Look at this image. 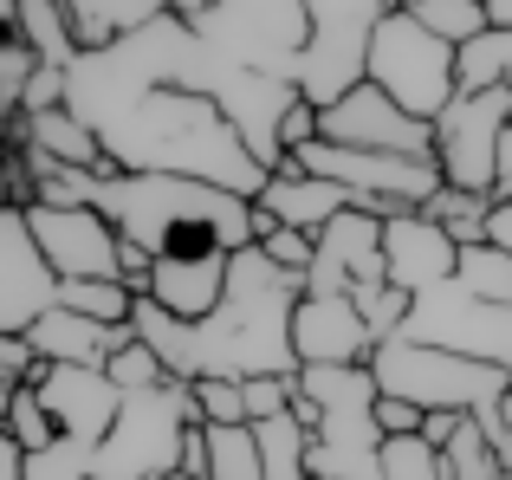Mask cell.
<instances>
[{
    "mask_svg": "<svg viewBox=\"0 0 512 480\" xmlns=\"http://www.w3.org/2000/svg\"><path fill=\"white\" fill-rule=\"evenodd\" d=\"M370 370H376V383H383V396H402V403L428 409V416H435V409L480 416V429L493 435V448L506 442V429H500V396L512 390L506 370L454 357V351H441V344H409V338L376 344Z\"/></svg>",
    "mask_w": 512,
    "mask_h": 480,
    "instance_id": "5",
    "label": "cell"
},
{
    "mask_svg": "<svg viewBox=\"0 0 512 480\" xmlns=\"http://www.w3.org/2000/svg\"><path fill=\"white\" fill-rule=\"evenodd\" d=\"M487 13H493V26H512V0H487Z\"/></svg>",
    "mask_w": 512,
    "mask_h": 480,
    "instance_id": "48",
    "label": "cell"
},
{
    "mask_svg": "<svg viewBox=\"0 0 512 480\" xmlns=\"http://www.w3.org/2000/svg\"><path fill=\"white\" fill-rule=\"evenodd\" d=\"M33 72H39V52L26 46L20 33H7L0 39V111L7 117H20V98H26V85H33Z\"/></svg>",
    "mask_w": 512,
    "mask_h": 480,
    "instance_id": "36",
    "label": "cell"
},
{
    "mask_svg": "<svg viewBox=\"0 0 512 480\" xmlns=\"http://www.w3.org/2000/svg\"><path fill=\"white\" fill-rule=\"evenodd\" d=\"M448 474L454 480H512L506 474V461H500V448H493V435L480 429V416H461V429L448 435Z\"/></svg>",
    "mask_w": 512,
    "mask_h": 480,
    "instance_id": "28",
    "label": "cell"
},
{
    "mask_svg": "<svg viewBox=\"0 0 512 480\" xmlns=\"http://www.w3.org/2000/svg\"><path fill=\"white\" fill-rule=\"evenodd\" d=\"M253 435H260L266 480H312V429H305L299 416L253 422Z\"/></svg>",
    "mask_w": 512,
    "mask_h": 480,
    "instance_id": "25",
    "label": "cell"
},
{
    "mask_svg": "<svg viewBox=\"0 0 512 480\" xmlns=\"http://www.w3.org/2000/svg\"><path fill=\"white\" fill-rule=\"evenodd\" d=\"M305 299V273H286L266 260L260 247H240L227 266V299L214 305L201 325L169 318L156 299L137 305V338L175 370L182 383L201 377H299V351H292V312Z\"/></svg>",
    "mask_w": 512,
    "mask_h": 480,
    "instance_id": "1",
    "label": "cell"
},
{
    "mask_svg": "<svg viewBox=\"0 0 512 480\" xmlns=\"http://www.w3.org/2000/svg\"><path fill=\"white\" fill-rule=\"evenodd\" d=\"M0 480H26V448L13 435H0Z\"/></svg>",
    "mask_w": 512,
    "mask_h": 480,
    "instance_id": "45",
    "label": "cell"
},
{
    "mask_svg": "<svg viewBox=\"0 0 512 480\" xmlns=\"http://www.w3.org/2000/svg\"><path fill=\"white\" fill-rule=\"evenodd\" d=\"M26 228L59 266V279H124V234L104 208H26Z\"/></svg>",
    "mask_w": 512,
    "mask_h": 480,
    "instance_id": "14",
    "label": "cell"
},
{
    "mask_svg": "<svg viewBox=\"0 0 512 480\" xmlns=\"http://www.w3.org/2000/svg\"><path fill=\"white\" fill-rule=\"evenodd\" d=\"M461 286L474 292V299H487V305H512V260L500 247H467L461 253Z\"/></svg>",
    "mask_w": 512,
    "mask_h": 480,
    "instance_id": "32",
    "label": "cell"
},
{
    "mask_svg": "<svg viewBox=\"0 0 512 480\" xmlns=\"http://www.w3.org/2000/svg\"><path fill=\"white\" fill-rule=\"evenodd\" d=\"M370 85H383L409 117L435 124L461 98V46L428 33L409 7H389V20L370 39Z\"/></svg>",
    "mask_w": 512,
    "mask_h": 480,
    "instance_id": "8",
    "label": "cell"
},
{
    "mask_svg": "<svg viewBox=\"0 0 512 480\" xmlns=\"http://www.w3.org/2000/svg\"><path fill=\"white\" fill-rule=\"evenodd\" d=\"M383 480H454L448 455L428 435H389L383 442Z\"/></svg>",
    "mask_w": 512,
    "mask_h": 480,
    "instance_id": "31",
    "label": "cell"
},
{
    "mask_svg": "<svg viewBox=\"0 0 512 480\" xmlns=\"http://www.w3.org/2000/svg\"><path fill=\"white\" fill-rule=\"evenodd\" d=\"M363 286H389L383 215L344 208V215L318 234V260H312V273H305V292H363Z\"/></svg>",
    "mask_w": 512,
    "mask_h": 480,
    "instance_id": "16",
    "label": "cell"
},
{
    "mask_svg": "<svg viewBox=\"0 0 512 480\" xmlns=\"http://www.w3.org/2000/svg\"><path fill=\"white\" fill-rule=\"evenodd\" d=\"M292 351L305 364H370L376 357V331L363 325L350 292H305L292 312Z\"/></svg>",
    "mask_w": 512,
    "mask_h": 480,
    "instance_id": "18",
    "label": "cell"
},
{
    "mask_svg": "<svg viewBox=\"0 0 512 480\" xmlns=\"http://www.w3.org/2000/svg\"><path fill=\"white\" fill-rule=\"evenodd\" d=\"M350 299H357V312H363V325L376 331V344H389L402 331V318H409V292L402 286H363V292H350Z\"/></svg>",
    "mask_w": 512,
    "mask_h": 480,
    "instance_id": "38",
    "label": "cell"
},
{
    "mask_svg": "<svg viewBox=\"0 0 512 480\" xmlns=\"http://www.w3.org/2000/svg\"><path fill=\"white\" fill-rule=\"evenodd\" d=\"M59 266L46 260V247L33 240L20 208L0 215V338H26L39 318L59 305Z\"/></svg>",
    "mask_w": 512,
    "mask_h": 480,
    "instance_id": "15",
    "label": "cell"
},
{
    "mask_svg": "<svg viewBox=\"0 0 512 480\" xmlns=\"http://www.w3.org/2000/svg\"><path fill=\"white\" fill-rule=\"evenodd\" d=\"M396 338L441 344V351L474 357V364H493V370H506V377H512V305L474 299V292L461 286V273H454L448 286L422 292V299L409 305V318H402Z\"/></svg>",
    "mask_w": 512,
    "mask_h": 480,
    "instance_id": "11",
    "label": "cell"
},
{
    "mask_svg": "<svg viewBox=\"0 0 512 480\" xmlns=\"http://www.w3.org/2000/svg\"><path fill=\"white\" fill-rule=\"evenodd\" d=\"M13 33H20L26 46L39 52V65H59V72H72V65H78V33H72V13H65V0H20V20H13Z\"/></svg>",
    "mask_w": 512,
    "mask_h": 480,
    "instance_id": "24",
    "label": "cell"
},
{
    "mask_svg": "<svg viewBox=\"0 0 512 480\" xmlns=\"http://www.w3.org/2000/svg\"><path fill=\"white\" fill-rule=\"evenodd\" d=\"M208 468H214V455H208V429H188V442H182V474L208 480Z\"/></svg>",
    "mask_w": 512,
    "mask_h": 480,
    "instance_id": "43",
    "label": "cell"
},
{
    "mask_svg": "<svg viewBox=\"0 0 512 480\" xmlns=\"http://www.w3.org/2000/svg\"><path fill=\"white\" fill-rule=\"evenodd\" d=\"M175 85L195 91V98H208V104H221L227 124L247 137V150L260 156L266 169L286 163V137H279V130H286L292 104L305 98L299 85H286V78H266V72H247V65H234L227 52H214L201 33H195V46H188L182 78H175Z\"/></svg>",
    "mask_w": 512,
    "mask_h": 480,
    "instance_id": "6",
    "label": "cell"
},
{
    "mask_svg": "<svg viewBox=\"0 0 512 480\" xmlns=\"http://www.w3.org/2000/svg\"><path fill=\"white\" fill-rule=\"evenodd\" d=\"M500 429H506V435H512V390H506V396H500Z\"/></svg>",
    "mask_w": 512,
    "mask_h": 480,
    "instance_id": "49",
    "label": "cell"
},
{
    "mask_svg": "<svg viewBox=\"0 0 512 480\" xmlns=\"http://www.w3.org/2000/svg\"><path fill=\"white\" fill-rule=\"evenodd\" d=\"M318 137L344 143V150H389V156H428V163H435V124L409 117L383 85H370V78L318 111Z\"/></svg>",
    "mask_w": 512,
    "mask_h": 480,
    "instance_id": "13",
    "label": "cell"
},
{
    "mask_svg": "<svg viewBox=\"0 0 512 480\" xmlns=\"http://www.w3.org/2000/svg\"><path fill=\"white\" fill-rule=\"evenodd\" d=\"M208 7H214V0H169V13H175V20H188V26H195Z\"/></svg>",
    "mask_w": 512,
    "mask_h": 480,
    "instance_id": "47",
    "label": "cell"
},
{
    "mask_svg": "<svg viewBox=\"0 0 512 480\" xmlns=\"http://www.w3.org/2000/svg\"><path fill=\"white\" fill-rule=\"evenodd\" d=\"M65 13H72L78 52H104L117 39L143 33V26L169 20V0H65Z\"/></svg>",
    "mask_w": 512,
    "mask_h": 480,
    "instance_id": "23",
    "label": "cell"
},
{
    "mask_svg": "<svg viewBox=\"0 0 512 480\" xmlns=\"http://www.w3.org/2000/svg\"><path fill=\"white\" fill-rule=\"evenodd\" d=\"M253 208H260V202H253ZM260 253H266V260H279L286 273H312V260H318V234L279 228V221L260 208Z\"/></svg>",
    "mask_w": 512,
    "mask_h": 480,
    "instance_id": "35",
    "label": "cell"
},
{
    "mask_svg": "<svg viewBox=\"0 0 512 480\" xmlns=\"http://www.w3.org/2000/svg\"><path fill=\"white\" fill-rule=\"evenodd\" d=\"M195 396H201V416H208V429H247V383H234V377H201L195 383Z\"/></svg>",
    "mask_w": 512,
    "mask_h": 480,
    "instance_id": "37",
    "label": "cell"
},
{
    "mask_svg": "<svg viewBox=\"0 0 512 480\" xmlns=\"http://www.w3.org/2000/svg\"><path fill=\"white\" fill-rule=\"evenodd\" d=\"M487 240L512 260V202H493V221H487Z\"/></svg>",
    "mask_w": 512,
    "mask_h": 480,
    "instance_id": "44",
    "label": "cell"
},
{
    "mask_svg": "<svg viewBox=\"0 0 512 480\" xmlns=\"http://www.w3.org/2000/svg\"><path fill=\"white\" fill-rule=\"evenodd\" d=\"M227 266H234V253H188V260H156V266H150V292H143V299H156L169 318H188V325H201V318H208L214 305L227 299Z\"/></svg>",
    "mask_w": 512,
    "mask_h": 480,
    "instance_id": "21",
    "label": "cell"
},
{
    "mask_svg": "<svg viewBox=\"0 0 512 480\" xmlns=\"http://www.w3.org/2000/svg\"><path fill=\"white\" fill-rule=\"evenodd\" d=\"M195 33L247 72L299 85L305 52H312V7L305 0H214L195 20Z\"/></svg>",
    "mask_w": 512,
    "mask_h": 480,
    "instance_id": "9",
    "label": "cell"
},
{
    "mask_svg": "<svg viewBox=\"0 0 512 480\" xmlns=\"http://www.w3.org/2000/svg\"><path fill=\"white\" fill-rule=\"evenodd\" d=\"M428 221H441L454 240H461V253L467 247H487V221H493V195H474V189H448L441 182V195L422 208Z\"/></svg>",
    "mask_w": 512,
    "mask_h": 480,
    "instance_id": "27",
    "label": "cell"
},
{
    "mask_svg": "<svg viewBox=\"0 0 512 480\" xmlns=\"http://www.w3.org/2000/svg\"><path fill=\"white\" fill-rule=\"evenodd\" d=\"M104 377H111L124 396H137V390H169V383H182V377H175V370H169V364H163V357H156L143 338L130 344V351H117L111 364H104Z\"/></svg>",
    "mask_w": 512,
    "mask_h": 480,
    "instance_id": "33",
    "label": "cell"
},
{
    "mask_svg": "<svg viewBox=\"0 0 512 480\" xmlns=\"http://www.w3.org/2000/svg\"><path fill=\"white\" fill-rule=\"evenodd\" d=\"M383 266H389V286L422 299V292L448 286L461 273V240L441 228V221H428L422 208H402V215L383 221Z\"/></svg>",
    "mask_w": 512,
    "mask_h": 480,
    "instance_id": "17",
    "label": "cell"
},
{
    "mask_svg": "<svg viewBox=\"0 0 512 480\" xmlns=\"http://www.w3.org/2000/svg\"><path fill=\"white\" fill-rule=\"evenodd\" d=\"M7 435L26 448V455H39V448L59 442V422L46 416V403H39L33 383H26V390H7Z\"/></svg>",
    "mask_w": 512,
    "mask_h": 480,
    "instance_id": "34",
    "label": "cell"
},
{
    "mask_svg": "<svg viewBox=\"0 0 512 480\" xmlns=\"http://www.w3.org/2000/svg\"><path fill=\"white\" fill-rule=\"evenodd\" d=\"M480 7H487V0H480Z\"/></svg>",
    "mask_w": 512,
    "mask_h": 480,
    "instance_id": "52",
    "label": "cell"
},
{
    "mask_svg": "<svg viewBox=\"0 0 512 480\" xmlns=\"http://www.w3.org/2000/svg\"><path fill=\"white\" fill-rule=\"evenodd\" d=\"M163 480H195V474H182V468H175V474H163Z\"/></svg>",
    "mask_w": 512,
    "mask_h": 480,
    "instance_id": "50",
    "label": "cell"
},
{
    "mask_svg": "<svg viewBox=\"0 0 512 480\" xmlns=\"http://www.w3.org/2000/svg\"><path fill=\"white\" fill-rule=\"evenodd\" d=\"M208 455H214L208 480H266V461H260V435H253V422H247V429H208Z\"/></svg>",
    "mask_w": 512,
    "mask_h": 480,
    "instance_id": "30",
    "label": "cell"
},
{
    "mask_svg": "<svg viewBox=\"0 0 512 480\" xmlns=\"http://www.w3.org/2000/svg\"><path fill=\"white\" fill-rule=\"evenodd\" d=\"M396 7H422V0H396Z\"/></svg>",
    "mask_w": 512,
    "mask_h": 480,
    "instance_id": "51",
    "label": "cell"
},
{
    "mask_svg": "<svg viewBox=\"0 0 512 480\" xmlns=\"http://www.w3.org/2000/svg\"><path fill=\"white\" fill-rule=\"evenodd\" d=\"M422 422H428V409L402 403V396H383V403H376V429L383 435H422Z\"/></svg>",
    "mask_w": 512,
    "mask_h": 480,
    "instance_id": "42",
    "label": "cell"
},
{
    "mask_svg": "<svg viewBox=\"0 0 512 480\" xmlns=\"http://www.w3.org/2000/svg\"><path fill=\"white\" fill-rule=\"evenodd\" d=\"M46 111H65V72L59 65H39L26 98H20V117H46Z\"/></svg>",
    "mask_w": 512,
    "mask_h": 480,
    "instance_id": "41",
    "label": "cell"
},
{
    "mask_svg": "<svg viewBox=\"0 0 512 480\" xmlns=\"http://www.w3.org/2000/svg\"><path fill=\"white\" fill-rule=\"evenodd\" d=\"M46 150L52 163H72V169H104L111 176V156H104V137L72 111H46V117H7V150Z\"/></svg>",
    "mask_w": 512,
    "mask_h": 480,
    "instance_id": "22",
    "label": "cell"
},
{
    "mask_svg": "<svg viewBox=\"0 0 512 480\" xmlns=\"http://www.w3.org/2000/svg\"><path fill=\"white\" fill-rule=\"evenodd\" d=\"M260 208L279 221V228L325 234L331 221H338L344 208H357V202H350V189H344V182H325V176H312V169H305L299 156H286V163L273 169V182H266Z\"/></svg>",
    "mask_w": 512,
    "mask_h": 480,
    "instance_id": "20",
    "label": "cell"
},
{
    "mask_svg": "<svg viewBox=\"0 0 512 480\" xmlns=\"http://www.w3.org/2000/svg\"><path fill=\"white\" fill-rule=\"evenodd\" d=\"M493 202H512V130L500 143V182H493Z\"/></svg>",
    "mask_w": 512,
    "mask_h": 480,
    "instance_id": "46",
    "label": "cell"
},
{
    "mask_svg": "<svg viewBox=\"0 0 512 480\" xmlns=\"http://www.w3.org/2000/svg\"><path fill=\"white\" fill-rule=\"evenodd\" d=\"M188 46H195V26L169 13V20L143 26V33L117 39V46H104V52H78V65L65 72V111L85 117L104 137L130 104H143L150 91H163V85L182 78Z\"/></svg>",
    "mask_w": 512,
    "mask_h": 480,
    "instance_id": "4",
    "label": "cell"
},
{
    "mask_svg": "<svg viewBox=\"0 0 512 480\" xmlns=\"http://www.w3.org/2000/svg\"><path fill=\"white\" fill-rule=\"evenodd\" d=\"M292 403H299V377H247V416L253 422L292 416Z\"/></svg>",
    "mask_w": 512,
    "mask_h": 480,
    "instance_id": "39",
    "label": "cell"
},
{
    "mask_svg": "<svg viewBox=\"0 0 512 480\" xmlns=\"http://www.w3.org/2000/svg\"><path fill=\"white\" fill-rule=\"evenodd\" d=\"M59 305L78 318H98V325H130L143 305L137 286H124V279H65L59 286Z\"/></svg>",
    "mask_w": 512,
    "mask_h": 480,
    "instance_id": "26",
    "label": "cell"
},
{
    "mask_svg": "<svg viewBox=\"0 0 512 480\" xmlns=\"http://www.w3.org/2000/svg\"><path fill=\"white\" fill-rule=\"evenodd\" d=\"M33 390L46 403V416L59 422V435H85L98 448L117 429V416H124V390L104 370H85V364H46Z\"/></svg>",
    "mask_w": 512,
    "mask_h": 480,
    "instance_id": "19",
    "label": "cell"
},
{
    "mask_svg": "<svg viewBox=\"0 0 512 480\" xmlns=\"http://www.w3.org/2000/svg\"><path fill=\"white\" fill-rule=\"evenodd\" d=\"M104 215L117 234L137 240L150 260H188V253H240L260 247V208L195 176H124L104 182Z\"/></svg>",
    "mask_w": 512,
    "mask_h": 480,
    "instance_id": "3",
    "label": "cell"
},
{
    "mask_svg": "<svg viewBox=\"0 0 512 480\" xmlns=\"http://www.w3.org/2000/svg\"><path fill=\"white\" fill-rule=\"evenodd\" d=\"M305 7H312V52H305L299 91L305 104L325 111L370 78V39L396 0H305Z\"/></svg>",
    "mask_w": 512,
    "mask_h": 480,
    "instance_id": "10",
    "label": "cell"
},
{
    "mask_svg": "<svg viewBox=\"0 0 512 480\" xmlns=\"http://www.w3.org/2000/svg\"><path fill=\"white\" fill-rule=\"evenodd\" d=\"M188 429H208L195 383H169V390H137L124 396V416L98 448V474L91 480H163L182 468Z\"/></svg>",
    "mask_w": 512,
    "mask_h": 480,
    "instance_id": "7",
    "label": "cell"
},
{
    "mask_svg": "<svg viewBox=\"0 0 512 480\" xmlns=\"http://www.w3.org/2000/svg\"><path fill=\"white\" fill-rule=\"evenodd\" d=\"M104 156L124 176H195L227 195H247V202H260L273 182V169L247 150V137L227 124L221 104L195 98L182 85H163L143 104H130L104 130Z\"/></svg>",
    "mask_w": 512,
    "mask_h": 480,
    "instance_id": "2",
    "label": "cell"
},
{
    "mask_svg": "<svg viewBox=\"0 0 512 480\" xmlns=\"http://www.w3.org/2000/svg\"><path fill=\"white\" fill-rule=\"evenodd\" d=\"M39 351L26 338H0V383H7V390H26V383H39Z\"/></svg>",
    "mask_w": 512,
    "mask_h": 480,
    "instance_id": "40",
    "label": "cell"
},
{
    "mask_svg": "<svg viewBox=\"0 0 512 480\" xmlns=\"http://www.w3.org/2000/svg\"><path fill=\"white\" fill-rule=\"evenodd\" d=\"M512 130V91H461L448 111L435 117V169L448 189L493 195L500 182V143Z\"/></svg>",
    "mask_w": 512,
    "mask_h": 480,
    "instance_id": "12",
    "label": "cell"
},
{
    "mask_svg": "<svg viewBox=\"0 0 512 480\" xmlns=\"http://www.w3.org/2000/svg\"><path fill=\"white\" fill-rule=\"evenodd\" d=\"M409 13L428 33H441L448 46H474V39L493 33V13L480 7V0H422V7H409Z\"/></svg>",
    "mask_w": 512,
    "mask_h": 480,
    "instance_id": "29",
    "label": "cell"
}]
</instances>
